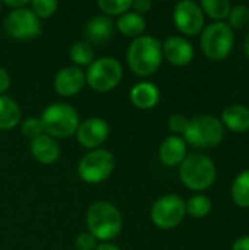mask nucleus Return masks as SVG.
Returning <instances> with one entry per match:
<instances>
[{"label":"nucleus","mask_w":249,"mask_h":250,"mask_svg":"<svg viewBox=\"0 0 249 250\" xmlns=\"http://www.w3.org/2000/svg\"><path fill=\"white\" fill-rule=\"evenodd\" d=\"M126 62L136 76L147 78L154 75L163 62L161 42L151 35L134 38L126 50Z\"/></svg>","instance_id":"f257e3e1"},{"label":"nucleus","mask_w":249,"mask_h":250,"mask_svg":"<svg viewBox=\"0 0 249 250\" xmlns=\"http://www.w3.org/2000/svg\"><path fill=\"white\" fill-rule=\"evenodd\" d=\"M87 227L97 242H110L116 239L123 226L120 211L107 201L94 202L87 211Z\"/></svg>","instance_id":"f03ea898"},{"label":"nucleus","mask_w":249,"mask_h":250,"mask_svg":"<svg viewBox=\"0 0 249 250\" xmlns=\"http://www.w3.org/2000/svg\"><path fill=\"white\" fill-rule=\"evenodd\" d=\"M44 133L53 139H65L76 133L79 126L78 111L66 103H53L47 105L40 117Z\"/></svg>","instance_id":"7ed1b4c3"},{"label":"nucleus","mask_w":249,"mask_h":250,"mask_svg":"<svg viewBox=\"0 0 249 250\" xmlns=\"http://www.w3.org/2000/svg\"><path fill=\"white\" fill-rule=\"evenodd\" d=\"M216 166L213 160L204 154H191L179 166L181 182L191 190L203 192L216 180Z\"/></svg>","instance_id":"20e7f679"},{"label":"nucleus","mask_w":249,"mask_h":250,"mask_svg":"<svg viewBox=\"0 0 249 250\" xmlns=\"http://www.w3.org/2000/svg\"><path fill=\"white\" fill-rule=\"evenodd\" d=\"M223 123L214 116L203 114L189 120L183 141L195 148H213L223 141Z\"/></svg>","instance_id":"39448f33"},{"label":"nucleus","mask_w":249,"mask_h":250,"mask_svg":"<svg viewBox=\"0 0 249 250\" xmlns=\"http://www.w3.org/2000/svg\"><path fill=\"white\" fill-rule=\"evenodd\" d=\"M123 76V67L114 57L106 56L95 59L87 69L85 83L95 92H109L114 89Z\"/></svg>","instance_id":"423d86ee"},{"label":"nucleus","mask_w":249,"mask_h":250,"mask_svg":"<svg viewBox=\"0 0 249 250\" xmlns=\"http://www.w3.org/2000/svg\"><path fill=\"white\" fill-rule=\"evenodd\" d=\"M114 166V155L109 149H92L79 160L78 176L88 185H98L112 176Z\"/></svg>","instance_id":"0eeeda50"},{"label":"nucleus","mask_w":249,"mask_h":250,"mask_svg":"<svg viewBox=\"0 0 249 250\" xmlns=\"http://www.w3.org/2000/svg\"><path fill=\"white\" fill-rule=\"evenodd\" d=\"M201 50L210 60L226 59L233 47V31L225 22H213L201 32Z\"/></svg>","instance_id":"6e6552de"},{"label":"nucleus","mask_w":249,"mask_h":250,"mask_svg":"<svg viewBox=\"0 0 249 250\" xmlns=\"http://www.w3.org/2000/svg\"><path fill=\"white\" fill-rule=\"evenodd\" d=\"M186 215L185 202L178 195H164L158 198L151 207V221L161 230H170L178 227Z\"/></svg>","instance_id":"1a4fd4ad"},{"label":"nucleus","mask_w":249,"mask_h":250,"mask_svg":"<svg viewBox=\"0 0 249 250\" xmlns=\"http://www.w3.org/2000/svg\"><path fill=\"white\" fill-rule=\"evenodd\" d=\"M4 31L13 40H32L41 34V22L29 7L10 10L4 18Z\"/></svg>","instance_id":"9d476101"},{"label":"nucleus","mask_w":249,"mask_h":250,"mask_svg":"<svg viewBox=\"0 0 249 250\" xmlns=\"http://www.w3.org/2000/svg\"><path fill=\"white\" fill-rule=\"evenodd\" d=\"M173 22L183 35L192 37L204 29V12L195 1L183 0L173 9Z\"/></svg>","instance_id":"9b49d317"},{"label":"nucleus","mask_w":249,"mask_h":250,"mask_svg":"<svg viewBox=\"0 0 249 250\" xmlns=\"http://www.w3.org/2000/svg\"><path fill=\"white\" fill-rule=\"evenodd\" d=\"M110 126L101 117H90L79 123L76 129V141L81 146L92 151L98 149L109 138Z\"/></svg>","instance_id":"f8f14e48"},{"label":"nucleus","mask_w":249,"mask_h":250,"mask_svg":"<svg viewBox=\"0 0 249 250\" xmlns=\"http://www.w3.org/2000/svg\"><path fill=\"white\" fill-rule=\"evenodd\" d=\"M84 85H85V73L81 67H76L73 64L60 69L53 81L54 91L60 97H66V98L79 94Z\"/></svg>","instance_id":"ddd939ff"},{"label":"nucleus","mask_w":249,"mask_h":250,"mask_svg":"<svg viewBox=\"0 0 249 250\" xmlns=\"http://www.w3.org/2000/svg\"><path fill=\"white\" fill-rule=\"evenodd\" d=\"M161 50H163V57H166V60L170 64L178 67L189 64L194 59V47L183 37L166 38V41L161 44Z\"/></svg>","instance_id":"4468645a"},{"label":"nucleus","mask_w":249,"mask_h":250,"mask_svg":"<svg viewBox=\"0 0 249 250\" xmlns=\"http://www.w3.org/2000/svg\"><path fill=\"white\" fill-rule=\"evenodd\" d=\"M31 155L34 157L35 161H38L43 166H50L54 164L60 158V145L56 139L51 136L43 133L38 138L31 141L29 145Z\"/></svg>","instance_id":"2eb2a0df"},{"label":"nucleus","mask_w":249,"mask_h":250,"mask_svg":"<svg viewBox=\"0 0 249 250\" xmlns=\"http://www.w3.org/2000/svg\"><path fill=\"white\" fill-rule=\"evenodd\" d=\"M114 34V23L109 16L98 15L91 18L85 25V35L91 45H103L112 40Z\"/></svg>","instance_id":"dca6fc26"},{"label":"nucleus","mask_w":249,"mask_h":250,"mask_svg":"<svg viewBox=\"0 0 249 250\" xmlns=\"http://www.w3.org/2000/svg\"><path fill=\"white\" fill-rule=\"evenodd\" d=\"M158 158L167 167L181 166V163L186 158V142L181 136H169L166 138L158 148Z\"/></svg>","instance_id":"f3484780"},{"label":"nucleus","mask_w":249,"mask_h":250,"mask_svg":"<svg viewBox=\"0 0 249 250\" xmlns=\"http://www.w3.org/2000/svg\"><path fill=\"white\" fill-rule=\"evenodd\" d=\"M129 100L139 110H151L160 101V91L151 82H139L131 88Z\"/></svg>","instance_id":"a211bd4d"},{"label":"nucleus","mask_w":249,"mask_h":250,"mask_svg":"<svg viewBox=\"0 0 249 250\" xmlns=\"http://www.w3.org/2000/svg\"><path fill=\"white\" fill-rule=\"evenodd\" d=\"M222 123L236 133L249 130V108L241 104L229 105L222 113Z\"/></svg>","instance_id":"6ab92c4d"},{"label":"nucleus","mask_w":249,"mask_h":250,"mask_svg":"<svg viewBox=\"0 0 249 250\" xmlns=\"http://www.w3.org/2000/svg\"><path fill=\"white\" fill-rule=\"evenodd\" d=\"M145 26H147V22L144 16L135 12H126L120 15L116 22V28L119 29V32L123 37H129V38L141 37L142 32L145 31Z\"/></svg>","instance_id":"aec40b11"},{"label":"nucleus","mask_w":249,"mask_h":250,"mask_svg":"<svg viewBox=\"0 0 249 250\" xmlns=\"http://www.w3.org/2000/svg\"><path fill=\"white\" fill-rule=\"evenodd\" d=\"M19 104L6 95H0V130H10L21 122Z\"/></svg>","instance_id":"412c9836"},{"label":"nucleus","mask_w":249,"mask_h":250,"mask_svg":"<svg viewBox=\"0 0 249 250\" xmlns=\"http://www.w3.org/2000/svg\"><path fill=\"white\" fill-rule=\"evenodd\" d=\"M69 59L76 67L90 66L95 60L94 47L88 41H76L69 48Z\"/></svg>","instance_id":"4be33fe9"},{"label":"nucleus","mask_w":249,"mask_h":250,"mask_svg":"<svg viewBox=\"0 0 249 250\" xmlns=\"http://www.w3.org/2000/svg\"><path fill=\"white\" fill-rule=\"evenodd\" d=\"M232 199L241 208H249V170L238 174L232 185Z\"/></svg>","instance_id":"5701e85b"},{"label":"nucleus","mask_w":249,"mask_h":250,"mask_svg":"<svg viewBox=\"0 0 249 250\" xmlns=\"http://www.w3.org/2000/svg\"><path fill=\"white\" fill-rule=\"evenodd\" d=\"M211 201L204 195H194L185 202V211L194 218H203L211 212Z\"/></svg>","instance_id":"b1692460"},{"label":"nucleus","mask_w":249,"mask_h":250,"mask_svg":"<svg viewBox=\"0 0 249 250\" xmlns=\"http://www.w3.org/2000/svg\"><path fill=\"white\" fill-rule=\"evenodd\" d=\"M200 7L207 16L217 19V22L227 18L230 13V3L227 0H203Z\"/></svg>","instance_id":"393cba45"},{"label":"nucleus","mask_w":249,"mask_h":250,"mask_svg":"<svg viewBox=\"0 0 249 250\" xmlns=\"http://www.w3.org/2000/svg\"><path fill=\"white\" fill-rule=\"evenodd\" d=\"M132 0H98L97 6L104 16H120L129 12Z\"/></svg>","instance_id":"a878e982"},{"label":"nucleus","mask_w":249,"mask_h":250,"mask_svg":"<svg viewBox=\"0 0 249 250\" xmlns=\"http://www.w3.org/2000/svg\"><path fill=\"white\" fill-rule=\"evenodd\" d=\"M59 7V3L56 0H32L29 1V9L38 19H47L51 18Z\"/></svg>","instance_id":"bb28decb"},{"label":"nucleus","mask_w":249,"mask_h":250,"mask_svg":"<svg viewBox=\"0 0 249 250\" xmlns=\"http://www.w3.org/2000/svg\"><path fill=\"white\" fill-rule=\"evenodd\" d=\"M229 26L230 28H242L248 23L249 21V9L245 4H238L235 7H230L229 13Z\"/></svg>","instance_id":"cd10ccee"},{"label":"nucleus","mask_w":249,"mask_h":250,"mask_svg":"<svg viewBox=\"0 0 249 250\" xmlns=\"http://www.w3.org/2000/svg\"><path fill=\"white\" fill-rule=\"evenodd\" d=\"M21 132L23 136L29 138L31 141L38 138L40 135L44 133V129H43V123L38 117H28L22 122L21 125Z\"/></svg>","instance_id":"c85d7f7f"},{"label":"nucleus","mask_w":249,"mask_h":250,"mask_svg":"<svg viewBox=\"0 0 249 250\" xmlns=\"http://www.w3.org/2000/svg\"><path fill=\"white\" fill-rule=\"evenodd\" d=\"M188 123L189 120L183 116V114H172L167 120V126H169V130L175 135V136H179V135H183L186 127H188Z\"/></svg>","instance_id":"c756f323"},{"label":"nucleus","mask_w":249,"mask_h":250,"mask_svg":"<svg viewBox=\"0 0 249 250\" xmlns=\"http://www.w3.org/2000/svg\"><path fill=\"white\" fill-rule=\"evenodd\" d=\"M75 246H76L78 250H94L97 248V240H95V237L91 233L84 231V233H81L76 237Z\"/></svg>","instance_id":"7c9ffc66"},{"label":"nucleus","mask_w":249,"mask_h":250,"mask_svg":"<svg viewBox=\"0 0 249 250\" xmlns=\"http://www.w3.org/2000/svg\"><path fill=\"white\" fill-rule=\"evenodd\" d=\"M153 7V3L150 0H135L132 1L131 4V9L138 13V15H144V13H148Z\"/></svg>","instance_id":"2f4dec72"},{"label":"nucleus","mask_w":249,"mask_h":250,"mask_svg":"<svg viewBox=\"0 0 249 250\" xmlns=\"http://www.w3.org/2000/svg\"><path fill=\"white\" fill-rule=\"evenodd\" d=\"M10 86V76L4 67L0 66V95H3Z\"/></svg>","instance_id":"473e14b6"},{"label":"nucleus","mask_w":249,"mask_h":250,"mask_svg":"<svg viewBox=\"0 0 249 250\" xmlns=\"http://www.w3.org/2000/svg\"><path fill=\"white\" fill-rule=\"evenodd\" d=\"M3 4L7 7H12V10H15V9H21V7H28L29 1L28 0H4Z\"/></svg>","instance_id":"72a5a7b5"},{"label":"nucleus","mask_w":249,"mask_h":250,"mask_svg":"<svg viewBox=\"0 0 249 250\" xmlns=\"http://www.w3.org/2000/svg\"><path fill=\"white\" fill-rule=\"evenodd\" d=\"M232 250H249V236L241 237L233 243Z\"/></svg>","instance_id":"f704fd0d"},{"label":"nucleus","mask_w":249,"mask_h":250,"mask_svg":"<svg viewBox=\"0 0 249 250\" xmlns=\"http://www.w3.org/2000/svg\"><path fill=\"white\" fill-rule=\"evenodd\" d=\"M94 250H122L119 246H116L114 243H110V242H104V243H100L97 245V248Z\"/></svg>","instance_id":"c9c22d12"},{"label":"nucleus","mask_w":249,"mask_h":250,"mask_svg":"<svg viewBox=\"0 0 249 250\" xmlns=\"http://www.w3.org/2000/svg\"><path fill=\"white\" fill-rule=\"evenodd\" d=\"M245 51H247V56H248L249 59V34L248 37H247V41H245Z\"/></svg>","instance_id":"e433bc0d"},{"label":"nucleus","mask_w":249,"mask_h":250,"mask_svg":"<svg viewBox=\"0 0 249 250\" xmlns=\"http://www.w3.org/2000/svg\"><path fill=\"white\" fill-rule=\"evenodd\" d=\"M0 6H1V3H0Z\"/></svg>","instance_id":"4c0bfd02"}]
</instances>
